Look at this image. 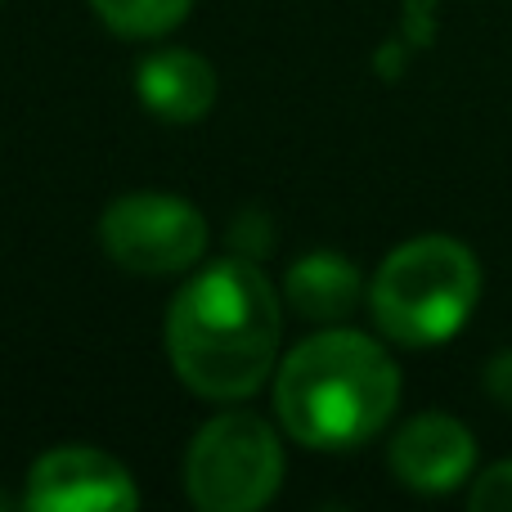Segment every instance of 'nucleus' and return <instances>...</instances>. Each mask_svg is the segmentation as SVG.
I'll return each mask as SVG.
<instances>
[{
  "instance_id": "nucleus-2",
  "label": "nucleus",
  "mask_w": 512,
  "mask_h": 512,
  "mask_svg": "<svg viewBox=\"0 0 512 512\" xmlns=\"http://www.w3.org/2000/svg\"><path fill=\"white\" fill-rule=\"evenodd\" d=\"M400 373L373 337L333 328L315 333L283 360L274 409L292 441L310 450H355L396 414Z\"/></svg>"
},
{
  "instance_id": "nucleus-10",
  "label": "nucleus",
  "mask_w": 512,
  "mask_h": 512,
  "mask_svg": "<svg viewBox=\"0 0 512 512\" xmlns=\"http://www.w3.org/2000/svg\"><path fill=\"white\" fill-rule=\"evenodd\" d=\"M95 14L122 36H162L185 23L194 0H90Z\"/></svg>"
},
{
  "instance_id": "nucleus-1",
  "label": "nucleus",
  "mask_w": 512,
  "mask_h": 512,
  "mask_svg": "<svg viewBox=\"0 0 512 512\" xmlns=\"http://www.w3.org/2000/svg\"><path fill=\"white\" fill-rule=\"evenodd\" d=\"M167 355L198 396H252L279 355V297L270 279L243 256L212 261L171 301Z\"/></svg>"
},
{
  "instance_id": "nucleus-7",
  "label": "nucleus",
  "mask_w": 512,
  "mask_h": 512,
  "mask_svg": "<svg viewBox=\"0 0 512 512\" xmlns=\"http://www.w3.org/2000/svg\"><path fill=\"white\" fill-rule=\"evenodd\" d=\"M472 468H477V441L450 414H418L391 441V472L423 495L459 490Z\"/></svg>"
},
{
  "instance_id": "nucleus-4",
  "label": "nucleus",
  "mask_w": 512,
  "mask_h": 512,
  "mask_svg": "<svg viewBox=\"0 0 512 512\" xmlns=\"http://www.w3.org/2000/svg\"><path fill=\"white\" fill-rule=\"evenodd\" d=\"M189 495L207 512H256L283 481L279 436L256 414H221L198 432L185 463Z\"/></svg>"
},
{
  "instance_id": "nucleus-5",
  "label": "nucleus",
  "mask_w": 512,
  "mask_h": 512,
  "mask_svg": "<svg viewBox=\"0 0 512 512\" xmlns=\"http://www.w3.org/2000/svg\"><path fill=\"white\" fill-rule=\"evenodd\" d=\"M108 256L131 274H176L203 256L207 221L167 194H126L99 221Z\"/></svg>"
},
{
  "instance_id": "nucleus-6",
  "label": "nucleus",
  "mask_w": 512,
  "mask_h": 512,
  "mask_svg": "<svg viewBox=\"0 0 512 512\" xmlns=\"http://www.w3.org/2000/svg\"><path fill=\"white\" fill-rule=\"evenodd\" d=\"M140 490L99 450H54L27 477V508L41 512H131Z\"/></svg>"
},
{
  "instance_id": "nucleus-9",
  "label": "nucleus",
  "mask_w": 512,
  "mask_h": 512,
  "mask_svg": "<svg viewBox=\"0 0 512 512\" xmlns=\"http://www.w3.org/2000/svg\"><path fill=\"white\" fill-rule=\"evenodd\" d=\"M288 301L306 319H342L360 301V270L337 252L301 256L288 270Z\"/></svg>"
},
{
  "instance_id": "nucleus-3",
  "label": "nucleus",
  "mask_w": 512,
  "mask_h": 512,
  "mask_svg": "<svg viewBox=\"0 0 512 512\" xmlns=\"http://www.w3.org/2000/svg\"><path fill=\"white\" fill-rule=\"evenodd\" d=\"M481 301V261L468 243L427 234L382 261L369 306L378 328L400 346H441L472 319Z\"/></svg>"
},
{
  "instance_id": "nucleus-8",
  "label": "nucleus",
  "mask_w": 512,
  "mask_h": 512,
  "mask_svg": "<svg viewBox=\"0 0 512 512\" xmlns=\"http://www.w3.org/2000/svg\"><path fill=\"white\" fill-rule=\"evenodd\" d=\"M140 99L162 122H198L216 104V68L194 50H158L135 72Z\"/></svg>"
},
{
  "instance_id": "nucleus-12",
  "label": "nucleus",
  "mask_w": 512,
  "mask_h": 512,
  "mask_svg": "<svg viewBox=\"0 0 512 512\" xmlns=\"http://www.w3.org/2000/svg\"><path fill=\"white\" fill-rule=\"evenodd\" d=\"M486 391L499 400L504 409H512V351L495 355V360L486 364Z\"/></svg>"
},
{
  "instance_id": "nucleus-11",
  "label": "nucleus",
  "mask_w": 512,
  "mask_h": 512,
  "mask_svg": "<svg viewBox=\"0 0 512 512\" xmlns=\"http://www.w3.org/2000/svg\"><path fill=\"white\" fill-rule=\"evenodd\" d=\"M472 512H512V463H495L472 481Z\"/></svg>"
}]
</instances>
